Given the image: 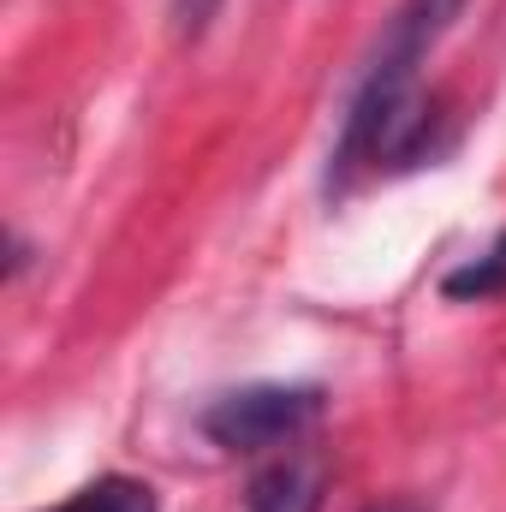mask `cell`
Listing matches in <instances>:
<instances>
[{"label":"cell","mask_w":506,"mask_h":512,"mask_svg":"<svg viewBox=\"0 0 506 512\" xmlns=\"http://www.w3.org/2000/svg\"><path fill=\"white\" fill-rule=\"evenodd\" d=\"M328 411V393L316 382H251L227 387L197 411V429L221 453H280L286 441L310 435Z\"/></svg>","instance_id":"2"},{"label":"cell","mask_w":506,"mask_h":512,"mask_svg":"<svg viewBox=\"0 0 506 512\" xmlns=\"http://www.w3.org/2000/svg\"><path fill=\"white\" fill-rule=\"evenodd\" d=\"M441 292L453 304H483V298H501L506 292V233H495V245L483 256H465L459 268L441 274Z\"/></svg>","instance_id":"5"},{"label":"cell","mask_w":506,"mask_h":512,"mask_svg":"<svg viewBox=\"0 0 506 512\" xmlns=\"http://www.w3.org/2000/svg\"><path fill=\"white\" fill-rule=\"evenodd\" d=\"M221 6H227V0H173V30H179V42L209 36V24L221 18Z\"/></svg>","instance_id":"6"},{"label":"cell","mask_w":506,"mask_h":512,"mask_svg":"<svg viewBox=\"0 0 506 512\" xmlns=\"http://www.w3.org/2000/svg\"><path fill=\"white\" fill-rule=\"evenodd\" d=\"M364 512H429L423 501H405V495H393V501H376V507H364Z\"/></svg>","instance_id":"7"},{"label":"cell","mask_w":506,"mask_h":512,"mask_svg":"<svg viewBox=\"0 0 506 512\" xmlns=\"http://www.w3.org/2000/svg\"><path fill=\"white\" fill-rule=\"evenodd\" d=\"M471 0H399L381 24L376 48L346 96V114L328 149V197L352 191L364 173H411L453 143V114L435 90H423L429 54L465 18Z\"/></svg>","instance_id":"1"},{"label":"cell","mask_w":506,"mask_h":512,"mask_svg":"<svg viewBox=\"0 0 506 512\" xmlns=\"http://www.w3.org/2000/svg\"><path fill=\"white\" fill-rule=\"evenodd\" d=\"M42 512H161V495H155L143 477L108 471V477H96V483L72 489L66 501H54V507H42Z\"/></svg>","instance_id":"4"},{"label":"cell","mask_w":506,"mask_h":512,"mask_svg":"<svg viewBox=\"0 0 506 512\" xmlns=\"http://www.w3.org/2000/svg\"><path fill=\"white\" fill-rule=\"evenodd\" d=\"M245 512H322V465L316 459H268L245 489Z\"/></svg>","instance_id":"3"}]
</instances>
